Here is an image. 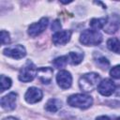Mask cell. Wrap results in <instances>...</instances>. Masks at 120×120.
Returning <instances> with one entry per match:
<instances>
[{
  "label": "cell",
  "mask_w": 120,
  "mask_h": 120,
  "mask_svg": "<svg viewBox=\"0 0 120 120\" xmlns=\"http://www.w3.org/2000/svg\"><path fill=\"white\" fill-rule=\"evenodd\" d=\"M100 77L98 73L90 72L83 74L80 80H79V86L82 91L84 92H91L94 90L96 86H98V83L99 82Z\"/></svg>",
  "instance_id": "1"
},
{
  "label": "cell",
  "mask_w": 120,
  "mask_h": 120,
  "mask_svg": "<svg viewBox=\"0 0 120 120\" xmlns=\"http://www.w3.org/2000/svg\"><path fill=\"white\" fill-rule=\"evenodd\" d=\"M68 104L71 107H76L80 109H87L93 103V98L85 94H75L68 98Z\"/></svg>",
  "instance_id": "2"
},
{
  "label": "cell",
  "mask_w": 120,
  "mask_h": 120,
  "mask_svg": "<svg viewBox=\"0 0 120 120\" xmlns=\"http://www.w3.org/2000/svg\"><path fill=\"white\" fill-rule=\"evenodd\" d=\"M80 41L86 46H96L101 43L102 35L97 30L86 29L82 33Z\"/></svg>",
  "instance_id": "3"
},
{
  "label": "cell",
  "mask_w": 120,
  "mask_h": 120,
  "mask_svg": "<svg viewBox=\"0 0 120 120\" xmlns=\"http://www.w3.org/2000/svg\"><path fill=\"white\" fill-rule=\"evenodd\" d=\"M38 73V69L36 68V66L30 61L28 60L26 62V64L21 68L20 73H19V80L22 82H28L34 80V78L36 77Z\"/></svg>",
  "instance_id": "4"
},
{
  "label": "cell",
  "mask_w": 120,
  "mask_h": 120,
  "mask_svg": "<svg viewBox=\"0 0 120 120\" xmlns=\"http://www.w3.org/2000/svg\"><path fill=\"white\" fill-rule=\"evenodd\" d=\"M48 24H49L48 18H46V17L41 18L38 22L30 24V26L28 27V35L32 38H35V37L40 35L47 28Z\"/></svg>",
  "instance_id": "5"
},
{
  "label": "cell",
  "mask_w": 120,
  "mask_h": 120,
  "mask_svg": "<svg viewBox=\"0 0 120 120\" xmlns=\"http://www.w3.org/2000/svg\"><path fill=\"white\" fill-rule=\"evenodd\" d=\"M3 53L5 55L11 57V58L19 60V59H22V57H24L26 55V51L22 45L17 44V45H13L11 47H8V48L4 49Z\"/></svg>",
  "instance_id": "6"
},
{
  "label": "cell",
  "mask_w": 120,
  "mask_h": 120,
  "mask_svg": "<svg viewBox=\"0 0 120 120\" xmlns=\"http://www.w3.org/2000/svg\"><path fill=\"white\" fill-rule=\"evenodd\" d=\"M120 27V16L118 14H111L107 17V22L105 26L103 27L104 32L108 34L115 33Z\"/></svg>",
  "instance_id": "7"
},
{
  "label": "cell",
  "mask_w": 120,
  "mask_h": 120,
  "mask_svg": "<svg viewBox=\"0 0 120 120\" xmlns=\"http://www.w3.org/2000/svg\"><path fill=\"white\" fill-rule=\"evenodd\" d=\"M115 84L114 82L110 79H104L101 81L98 85V91L99 94L105 97L111 96L115 91Z\"/></svg>",
  "instance_id": "8"
},
{
  "label": "cell",
  "mask_w": 120,
  "mask_h": 120,
  "mask_svg": "<svg viewBox=\"0 0 120 120\" xmlns=\"http://www.w3.org/2000/svg\"><path fill=\"white\" fill-rule=\"evenodd\" d=\"M56 82L62 89H68L72 83L71 74L67 70H60L56 75Z\"/></svg>",
  "instance_id": "9"
},
{
  "label": "cell",
  "mask_w": 120,
  "mask_h": 120,
  "mask_svg": "<svg viewBox=\"0 0 120 120\" xmlns=\"http://www.w3.org/2000/svg\"><path fill=\"white\" fill-rule=\"evenodd\" d=\"M42 91L37 87H30L24 95V98L28 103H37L42 99Z\"/></svg>",
  "instance_id": "10"
},
{
  "label": "cell",
  "mask_w": 120,
  "mask_h": 120,
  "mask_svg": "<svg viewBox=\"0 0 120 120\" xmlns=\"http://www.w3.org/2000/svg\"><path fill=\"white\" fill-rule=\"evenodd\" d=\"M16 99H17V94L14 92H11L8 94L7 96L3 97L1 98V106L6 111H12L16 107Z\"/></svg>",
  "instance_id": "11"
},
{
  "label": "cell",
  "mask_w": 120,
  "mask_h": 120,
  "mask_svg": "<svg viewBox=\"0 0 120 120\" xmlns=\"http://www.w3.org/2000/svg\"><path fill=\"white\" fill-rule=\"evenodd\" d=\"M71 37V31L70 30H63L58 31L52 36V42L54 45H65L68 43Z\"/></svg>",
  "instance_id": "12"
},
{
  "label": "cell",
  "mask_w": 120,
  "mask_h": 120,
  "mask_svg": "<svg viewBox=\"0 0 120 120\" xmlns=\"http://www.w3.org/2000/svg\"><path fill=\"white\" fill-rule=\"evenodd\" d=\"M52 73L53 70L52 68L45 67V68H38V80L45 84H49L52 80Z\"/></svg>",
  "instance_id": "13"
},
{
  "label": "cell",
  "mask_w": 120,
  "mask_h": 120,
  "mask_svg": "<svg viewBox=\"0 0 120 120\" xmlns=\"http://www.w3.org/2000/svg\"><path fill=\"white\" fill-rule=\"evenodd\" d=\"M62 107V102L57 98H51L45 105V110L50 112H56Z\"/></svg>",
  "instance_id": "14"
},
{
  "label": "cell",
  "mask_w": 120,
  "mask_h": 120,
  "mask_svg": "<svg viewBox=\"0 0 120 120\" xmlns=\"http://www.w3.org/2000/svg\"><path fill=\"white\" fill-rule=\"evenodd\" d=\"M106 22H107V17H103V18H94L90 21L89 24L90 26L93 28V30H98V29H101L105 26L106 24Z\"/></svg>",
  "instance_id": "15"
},
{
  "label": "cell",
  "mask_w": 120,
  "mask_h": 120,
  "mask_svg": "<svg viewBox=\"0 0 120 120\" xmlns=\"http://www.w3.org/2000/svg\"><path fill=\"white\" fill-rule=\"evenodd\" d=\"M107 47L110 51L120 53V41L116 38H112L107 40Z\"/></svg>",
  "instance_id": "16"
},
{
  "label": "cell",
  "mask_w": 120,
  "mask_h": 120,
  "mask_svg": "<svg viewBox=\"0 0 120 120\" xmlns=\"http://www.w3.org/2000/svg\"><path fill=\"white\" fill-rule=\"evenodd\" d=\"M68 58L69 62L73 65H78L82 61L83 58V53L80 52H70L69 54L68 55Z\"/></svg>",
  "instance_id": "17"
},
{
  "label": "cell",
  "mask_w": 120,
  "mask_h": 120,
  "mask_svg": "<svg viewBox=\"0 0 120 120\" xmlns=\"http://www.w3.org/2000/svg\"><path fill=\"white\" fill-rule=\"evenodd\" d=\"M68 60V55H64V56H60V57L55 58L52 61V64L56 68H62L67 65Z\"/></svg>",
  "instance_id": "18"
},
{
  "label": "cell",
  "mask_w": 120,
  "mask_h": 120,
  "mask_svg": "<svg viewBox=\"0 0 120 120\" xmlns=\"http://www.w3.org/2000/svg\"><path fill=\"white\" fill-rule=\"evenodd\" d=\"M10 86H11V80L5 75H1V92H4L5 90L8 89Z\"/></svg>",
  "instance_id": "19"
},
{
  "label": "cell",
  "mask_w": 120,
  "mask_h": 120,
  "mask_svg": "<svg viewBox=\"0 0 120 120\" xmlns=\"http://www.w3.org/2000/svg\"><path fill=\"white\" fill-rule=\"evenodd\" d=\"M97 65L100 68H103V69H106L109 66H110V62L107 58L105 57H99L97 59Z\"/></svg>",
  "instance_id": "20"
},
{
  "label": "cell",
  "mask_w": 120,
  "mask_h": 120,
  "mask_svg": "<svg viewBox=\"0 0 120 120\" xmlns=\"http://www.w3.org/2000/svg\"><path fill=\"white\" fill-rule=\"evenodd\" d=\"M110 75L114 79H120V65L112 67L110 69Z\"/></svg>",
  "instance_id": "21"
},
{
  "label": "cell",
  "mask_w": 120,
  "mask_h": 120,
  "mask_svg": "<svg viewBox=\"0 0 120 120\" xmlns=\"http://www.w3.org/2000/svg\"><path fill=\"white\" fill-rule=\"evenodd\" d=\"M1 43L2 45H6V44H8L10 42V38H9V34L5 31V30H2L1 31Z\"/></svg>",
  "instance_id": "22"
},
{
  "label": "cell",
  "mask_w": 120,
  "mask_h": 120,
  "mask_svg": "<svg viewBox=\"0 0 120 120\" xmlns=\"http://www.w3.org/2000/svg\"><path fill=\"white\" fill-rule=\"evenodd\" d=\"M60 28H61V23H60L59 20H55L52 24V30L58 32V30H60Z\"/></svg>",
  "instance_id": "23"
},
{
  "label": "cell",
  "mask_w": 120,
  "mask_h": 120,
  "mask_svg": "<svg viewBox=\"0 0 120 120\" xmlns=\"http://www.w3.org/2000/svg\"><path fill=\"white\" fill-rule=\"evenodd\" d=\"M96 120H110V118L108 116H105V115H102V116H99L98 117Z\"/></svg>",
  "instance_id": "24"
},
{
  "label": "cell",
  "mask_w": 120,
  "mask_h": 120,
  "mask_svg": "<svg viewBox=\"0 0 120 120\" xmlns=\"http://www.w3.org/2000/svg\"><path fill=\"white\" fill-rule=\"evenodd\" d=\"M115 94L116 96H120V85H118L117 88H115Z\"/></svg>",
  "instance_id": "25"
},
{
  "label": "cell",
  "mask_w": 120,
  "mask_h": 120,
  "mask_svg": "<svg viewBox=\"0 0 120 120\" xmlns=\"http://www.w3.org/2000/svg\"><path fill=\"white\" fill-rule=\"evenodd\" d=\"M3 120H18V119H17V118H15V117L9 116V117H7V118H5V119H3Z\"/></svg>",
  "instance_id": "26"
},
{
  "label": "cell",
  "mask_w": 120,
  "mask_h": 120,
  "mask_svg": "<svg viewBox=\"0 0 120 120\" xmlns=\"http://www.w3.org/2000/svg\"><path fill=\"white\" fill-rule=\"evenodd\" d=\"M114 120H120V117H117V118H115Z\"/></svg>",
  "instance_id": "27"
}]
</instances>
